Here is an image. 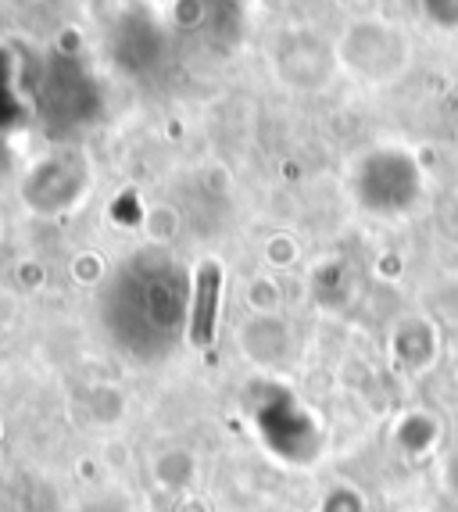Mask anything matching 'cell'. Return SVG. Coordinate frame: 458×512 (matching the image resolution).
Returning <instances> with one entry per match:
<instances>
[{
    "mask_svg": "<svg viewBox=\"0 0 458 512\" xmlns=\"http://www.w3.org/2000/svg\"><path fill=\"white\" fill-rule=\"evenodd\" d=\"M219 287H222V269L208 262L197 280V308H194V344L208 348L215 341V319H219Z\"/></svg>",
    "mask_w": 458,
    "mask_h": 512,
    "instance_id": "6da1fadb",
    "label": "cell"
}]
</instances>
